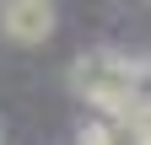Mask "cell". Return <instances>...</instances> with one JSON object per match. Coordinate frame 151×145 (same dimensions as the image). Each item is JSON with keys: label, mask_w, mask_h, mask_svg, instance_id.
<instances>
[{"label": "cell", "mask_w": 151, "mask_h": 145, "mask_svg": "<svg viewBox=\"0 0 151 145\" xmlns=\"http://www.w3.org/2000/svg\"><path fill=\"white\" fill-rule=\"evenodd\" d=\"M70 86L76 97H86L103 118H129L140 107V70L113 48H92L70 65Z\"/></svg>", "instance_id": "6da1fadb"}, {"label": "cell", "mask_w": 151, "mask_h": 145, "mask_svg": "<svg viewBox=\"0 0 151 145\" xmlns=\"http://www.w3.org/2000/svg\"><path fill=\"white\" fill-rule=\"evenodd\" d=\"M54 27H60V11L49 0H6L0 6V38L6 43H22V48L49 43Z\"/></svg>", "instance_id": "7a4b0ae2"}]
</instances>
